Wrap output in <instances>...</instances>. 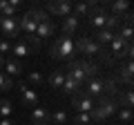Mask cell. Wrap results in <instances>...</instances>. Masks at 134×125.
Wrapping results in <instances>:
<instances>
[{"instance_id":"obj_9","label":"cell","mask_w":134,"mask_h":125,"mask_svg":"<svg viewBox=\"0 0 134 125\" xmlns=\"http://www.w3.org/2000/svg\"><path fill=\"white\" fill-rule=\"evenodd\" d=\"M132 76H134V65H132V60H127L125 65H121V67L116 69V74L112 78L119 83V87H121V83L130 87V85H132Z\"/></svg>"},{"instance_id":"obj_28","label":"cell","mask_w":134,"mask_h":125,"mask_svg":"<svg viewBox=\"0 0 134 125\" xmlns=\"http://www.w3.org/2000/svg\"><path fill=\"white\" fill-rule=\"evenodd\" d=\"M74 123L76 125H92V116L87 114V112H78V114L74 116Z\"/></svg>"},{"instance_id":"obj_17","label":"cell","mask_w":134,"mask_h":125,"mask_svg":"<svg viewBox=\"0 0 134 125\" xmlns=\"http://www.w3.org/2000/svg\"><path fill=\"white\" fill-rule=\"evenodd\" d=\"M2 67H5V72L2 74H7V76H18L20 72H23V62L20 60H16V58H5V65H2Z\"/></svg>"},{"instance_id":"obj_12","label":"cell","mask_w":134,"mask_h":125,"mask_svg":"<svg viewBox=\"0 0 134 125\" xmlns=\"http://www.w3.org/2000/svg\"><path fill=\"white\" fill-rule=\"evenodd\" d=\"M47 14H54V16H69L72 14V2L69 0H58V2H49L47 5Z\"/></svg>"},{"instance_id":"obj_16","label":"cell","mask_w":134,"mask_h":125,"mask_svg":"<svg viewBox=\"0 0 134 125\" xmlns=\"http://www.w3.org/2000/svg\"><path fill=\"white\" fill-rule=\"evenodd\" d=\"M31 123L34 125H49V112L40 105L31 107Z\"/></svg>"},{"instance_id":"obj_26","label":"cell","mask_w":134,"mask_h":125,"mask_svg":"<svg viewBox=\"0 0 134 125\" xmlns=\"http://www.w3.org/2000/svg\"><path fill=\"white\" fill-rule=\"evenodd\" d=\"M119 101V107H127L132 110V89H125L123 92V98H116Z\"/></svg>"},{"instance_id":"obj_11","label":"cell","mask_w":134,"mask_h":125,"mask_svg":"<svg viewBox=\"0 0 134 125\" xmlns=\"http://www.w3.org/2000/svg\"><path fill=\"white\" fill-rule=\"evenodd\" d=\"M83 92H85L87 96H92V98H100L103 96V78H98V76L90 78V81L83 85Z\"/></svg>"},{"instance_id":"obj_4","label":"cell","mask_w":134,"mask_h":125,"mask_svg":"<svg viewBox=\"0 0 134 125\" xmlns=\"http://www.w3.org/2000/svg\"><path fill=\"white\" fill-rule=\"evenodd\" d=\"M116 110H119V101H116V98H112V96H100L98 101H96V107L90 112L92 123H100V121L114 116Z\"/></svg>"},{"instance_id":"obj_10","label":"cell","mask_w":134,"mask_h":125,"mask_svg":"<svg viewBox=\"0 0 134 125\" xmlns=\"http://www.w3.org/2000/svg\"><path fill=\"white\" fill-rule=\"evenodd\" d=\"M16 89L20 92V98H23V103H25L27 107H36V105H38V101H40L38 94H36L34 89H29L27 83H18V85H16Z\"/></svg>"},{"instance_id":"obj_27","label":"cell","mask_w":134,"mask_h":125,"mask_svg":"<svg viewBox=\"0 0 134 125\" xmlns=\"http://www.w3.org/2000/svg\"><path fill=\"white\" fill-rule=\"evenodd\" d=\"M121 27V18H119V16H107V22H105V29H107V31H114V29H119Z\"/></svg>"},{"instance_id":"obj_21","label":"cell","mask_w":134,"mask_h":125,"mask_svg":"<svg viewBox=\"0 0 134 125\" xmlns=\"http://www.w3.org/2000/svg\"><path fill=\"white\" fill-rule=\"evenodd\" d=\"M107 9H112V16H123L130 11V5L125 2V0H116V2H107Z\"/></svg>"},{"instance_id":"obj_29","label":"cell","mask_w":134,"mask_h":125,"mask_svg":"<svg viewBox=\"0 0 134 125\" xmlns=\"http://www.w3.org/2000/svg\"><path fill=\"white\" fill-rule=\"evenodd\" d=\"M11 87H14V78H9L7 74L0 72V89H2V92H9Z\"/></svg>"},{"instance_id":"obj_31","label":"cell","mask_w":134,"mask_h":125,"mask_svg":"<svg viewBox=\"0 0 134 125\" xmlns=\"http://www.w3.org/2000/svg\"><path fill=\"white\" fill-rule=\"evenodd\" d=\"M5 54H11V43L9 40H0V56H5Z\"/></svg>"},{"instance_id":"obj_18","label":"cell","mask_w":134,"mask_h":125,"mask_svg":"<svg viewBox=\"0 0 134 125\" xmlns=\"http://www.w3.org/2000/svg\"><path fill=\"white\" fill-rule=\"evenodd\" d=\"M92 40H94V43H98L100 47H105V45H110L112 40H114V31H107V29H98V31H94Z\"/></svg>"},{"instance_id":"obj_33","label":"cell","mask_w":134,"mask_h":125,"mask_svg":"<svg viewBox=\"0 0 134 125\" xmlns=\"http://www.w3.org/2000/svg\"><path fill=\"white\" fill-rule=\"evenodd\" d=\"M2 65H5V56H0V69H2Z\"/></svg>"},{"instance_id":"obj_19","label":"cell","mask_w":134,"mask_h":125,"mask_svg":"<svg viewBox=\"0 0 134 125\" xmlns=\"http://www.w3.org/2000/svg\"><path fill=\"white\" fill-rule=\"evenodd\" d=\"M94 7H96V2H76V5H72V14L83 18V16H90Z\"/></svg>"},{"instance_id":"obj_8","label":"cell","mask_w":134,"mask_h":125,"mask_svg":"<svg viewBox=\"0 0 134 125\" xmlns=\"http://www.w3.org/2000/svg\"><path fill=\"white\" fill-rule=\"evenodd\" d=\"M0 34L5 36V40H11V38H20L18 18H2V22H0Z\"/></svg>"},{"instance_id":"obj_1","label":"cell","mask_w":134,"mask_h":125,"mask_svg":"<svg viewBox=\"0 0 134 125\" xmlns=\"http://www.w3.org/2000/svg\"><path fill=\"white\" fill-rule=\"evenodd\" d=\"M65 74L72 76L78 85H85L90 78H94L98 74V65H94L90 60H69L65 67Z\"/></svg>"},{"instance_id":"obj_6","label":"cell","mask_w":134,"mask_h":125,"mask_svg":"<svg viewBox=\"0 0 134 125\" xmlns=\"http://www.w3.org/2000/svg\"><path fill=\"white\" fill-rule=\"evenodd\" d=\"M107 16H110V11H107V2H103V5H96L94 9H92L90 14V27L92 29H105V22H107Z\"/></svg>"},{"instance_id":"obj_7","label":"cell","mask_w":134,"mask_h":125,"mask_svg":"<svg viewBox=\"0 0 134 125\" xmlns=\"http://www.w3.org/2000/svg\"><path fill=\"white\" fill-rule=\"evenodd\" d=\"M72 105L76 107L78 112H87V114H90V112H92V110L96 107V98L87 96L85 92H83V87H81V92L72 96Z\"/></svg>"},{"instance_id":"obj_14","label":"cell","mask_w":134,"mask_h":125,"mask_svg":"<svg viewBox=\"0 0 134 125\" xmlns=\"http://www.w3.org/2000/svg\"><path fill=\"white\" fill-rule=\"evenodd\" d=\"M11 54H14L16 58H27V56H31V54H34V49L29 47V45L23 40V36H20L16 43H11Z\"/></svg>"},{"instance_id":"obj_23","label":"cell","mask_w":134,"mask_h":125,"mask_svg":"<svg viewBox=\"0 0 134 125\" xmlns=\"http://www.w3.org/2000/svg\"><path fill=\"white\" fill-rule=\"evenodd\" d=\"M14 116V103L11 101H0V118H11Z\"/></svg>"},{"instance_id":"obj_3","label":"cell","mask_w":134,"mask_h":125,"mask_svg":"<svg viewBox=\"0 0 134 125\" xmlns=\"http://www.w3.org/2000/svg\"><path fill=\"white\" fill-rule=\"evenodd\" d=\"M49 56H52L54 60H74V56H76L74 38H69V36H58L56 43L49 49Z\"/></svg>"},{"instance_id":"obj_22","label":"cell","mask_w":134,"mask_h":125,"mask_svg":"<svg viewBox=\"0 0 134 125\" xmlns=\"http://www.w3.org/2000/svg\"><path fill=\"white\" fill-rule=\"evenodd\" d=\"M81 87H83V85H78V83L74 81L72 76H67V74H65V83H63V87H60V89L65 92V94L74 96V94H78V92H81Z\"/></svg>"},{"instance_id":"obj_34","label":"cell","mask_w":134,"mask_h":125,"mask_svg":"<svg viewBox=\"0 0 134 125\" xmlns=\"http://www.w3.org/2000/svg\"><path fill=\"white\" fill-rule=\"evenodd\" d=\"M0 22H2V16H0Z\"/></svg>"},{"instance_id":"obj_5","label":"cell","mask_w":134,"mask_h":125,"mask_svg":"<svg viewBox=\"0 0 134 125\" xmlns=\"http://www.w3.org/2000/svg\"><path fill=\"white\" fill-rule=\"evenodd\" d=\"M74 47H76V54H85V56H100V58H103V62H107V65L112 62L110 58H107L105 47H100L98 43H94L92 36H78V38L74 40Z\"/></svg>"},{"instance_id":"obj_30","label":"cell","mask_w":134,"mask_h":125,"mask_svg":"<svg viewBox=\"0 0 134 125\" xmlns=\"http://www.w3.org/2000/svg\"><path fill=\"white\" fill-rule=\"evenodd\" d=\"M27 81L34 83V85H43V83H45V76H43L40 72H29V74H27Z\"/></svg>"},{"instance_id":"obj_13","label":"cell","mask_w":134,"mask_h":125,"mask_svg":"<svg viewBox=\"0 0 134 125\" xmlns=\"http://www.w3.org/2000/svg\"><path fill=\"white\" fill-rule=\"evenodd\" d=\"M78 27H81V18H78V16H74V14L65 16V20H63V34L65 36L72 38V34H76Z\"/></svg>"},{"instance_id":"obj_15","label":"cell","mask_w":134,"mask_h":125,"mask_svg":"<svg viewBox=\"0 0 134 125\" xmlns=\"http://www.w3.org/2000/svg\"><path fill=\"white\" fill-rule=\"evenodd\" d=\"M54 31H56V27H54V22L52 20H43V22H38V27H36V38L38 40H43V38H49V36H54Z\"/></svg>"},{"instance_id":"obj_25","label":"cell","mask_w":134,"mask_h":125,"mask_svg":"<svg viewBox=\"0 0 134 125\" xmlns=\"http://www.w3.org/2000/svg\"><path fill=\"white\" fill-rule=\"evenodd\" d=\"M116 116H119V121L125 123V125L132 123V110H127V107H119V110H116Z\"/></svg>"},{"instance_id":"obj_2","label":"cell","mask_w":134,"mask_h":125,"mask_svg":"<svg viewBox=\"0 0 134 125\" xmlns=\"http://www.w3.org/2000/svg\"><path fill=\"white\" fill-rule=\"evenodd\" d=\"M47 18H49V14H47L45 9L31 7V9H27V11L18 18V27H20V31H23L25 36H34V34H36L38 22H43V20H47Z\"/></svg>"},{"instance_id":"obj_32","label":"cell","mask_w":134,"mask_h":125,"mask_svg":"<svg viewBox=\"0 0 134 125\" xmlns=\"http://www.w3.org/2000/svg\"><path fill=\"white\" fill-rule=\"evenodd\" d=\"M0 125H16L11 118H0Z\"/></svg>"},{"instance_id":"obj_24","label":"cell","mask_w":134,"mask_h":125,"mask_svg":"<svg viewBox=\"0 0 134 125\" xmlns=\"http://www.w3.org/2000/svg\"><path fill=\"white\" fill-rule=\"evenodd\" d=\"M49 121H52L54 125H65L67 121H69V116H67V112L58 110V112H54V114H49Z\"/></svg>"},{"instance_id":"obj_20","label":"cell","mask_w":134,"mask_h":125,"mask_svg":"<svg viewBox=\"0 0 134 125\" xmlns=\"http://www.w3.org/2000/svg\"><path fill=\"white\" fill-rule=\"evenodd\" d=\"M63 83H65V69H54L49 74V87L52 89H60Z\"/></svg>"}]
</instances>
